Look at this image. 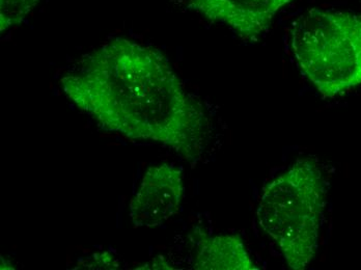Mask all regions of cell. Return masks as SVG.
<instances>
[{"instance_id":"cell-7","label":"cell","mask_w":361,"mask_h":270,"mask_svg":"<svg viewBox=\"0 0 361 270\" xmlns=\"http://www.w3.org/2000/svg\"><path fill=\"white\" fill-rule=\"evenodd\" d=\"M42 0H0V32L19 25Z\"/></svg>"},{"instance_id":"cell-3","label":"cell","mask_w":361,"mask_h":270,"mask_svg":"<svg viewBox=\"0 0 361 270\" xmlns=\"http://www.w3.org/2000/svg\"><path fill=\"white\" fill-rule=\"evenodd\" d=\"M293 56L302 75L324 98L361 87V16L310 8L293 22Z\"/></svg>"},{"instance_id":"cell-2","label":"cell","mask_w":361,"mask_h":270,"mask_svg":"<svg viewBox=\"0 0 361 270\" xmlns=\"http://www.w3.org/2000/svg\"><path fill=\"white\" fill-rule=\"evenodd\" d=\"M328 188L318 161L302 158L263 190L257 223L281 250L290 269L305 270L316 258Z\"/></svg>"},{"instance_id":"cell-1","label":"cell","mask_w":361,"mask_h":270,"mask_svg":"<svg viewBox=\"0 0 361 270\" xmlns=\"http://www.w3.org/2000/svg\"><path fill=\"white\" fill-rule=\"evenodd\" d=\"M61 89L102 128L173 149L185 159L204 150L209 121L166 56L114 38L85 54L61 78Z\"/></svg>"},{"instance_id":"cell-5","label":"cell","mask_w":361,"mask_h":270,"mask_svg":"<svg viewBox=\"0 0 361 270\" xmlns=\"http://www.w3.org/2000/svg\"><path fill=\"white\" fill-rule=\"evenodd\" d=\"M294 0H189L187 8L214 23L224 24L241 38L265 34L273 20Z\"/></svg>"},{"instance_id":"cell-4","label":"cell","mask_w":361,"mask_h":270,"mask_svg":"<svg viewBox=\"0 0 361 270\" xmlns=\"http://www.w3.org/2000/svg\"><path fill=\"white\" fill-rule=\"evenodd\" d=\"M184 195L180 168L171 164L152 166L145 173L130 203V216L136 227H156L177 214Z\"/></svg>"},{"instance_id":"cell-6","label":"cell","mask_w":361,"mask_h":270,"mask_svg":"<svg viewBox=\"0 0 361 270\" xmlns=\"http://www.w3.org/2000/svg\"><path fill=\"white\" fill-rule=\"evenodd\" d=\"M193 267L200 270L259 269L239 235H219L200 241Z\"/></svg>"}]
</instances>
